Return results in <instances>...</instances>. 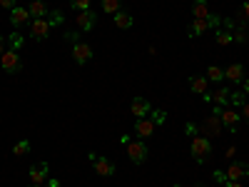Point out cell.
<instances>
[{
	"label": "cell",
	"instance_id": "31",
	"mask_svg": "<svg viewBox=\"0 0 249 187\" xmlns=\"http://www.w3.org/2000/svg\"><path fill=\"white\" fill-rule=\"evenodd\" d=\"M62 40L70 43V45H75V43H80V33L77 30H68V33H62Z\"/></svg>",
	"mask_w": 249,
	"mask_h": 187
},
{
	"label": "cell",
	"instance_id": "1",
	"mask_svg": "<svg viewBox=\"0 0 249 187\" xmlns=\"http://www.w3.org/2000/svg\"><path fill=\"white\" fill-rule=\"evenodd\" d=\"M190 152H192L197 165H204L207 160L212 157V140L204 137V135H195L192 142H190Z\"/></svg>",
	"mask_w": 249,
	"mask_h": 187
},
{
	"label": "cell",
	"instance_id": "3",
	"mask_svg": "<svg viewBox=\"0 0 249 187\" xmlns=\"http://www.w3.org/2000/svg\"><path fill=\"white\" fill-rule=\"evenodd\" d=\"M199 135H204V137H219L222 132H224V125H222V120H219V115H207L199 125Z\"/></svg>",
	"mask_w": 249,
	"mask_h": 187
},
{
	"label": "cell",
	"instance_id": "40",
	"mask_svg": "<svg viewBox=\"0 0 249 187\" xmlns=\"http://www.w3.org/2000/svg\"><path fill=\"white\" fill-rule=\"evenodd\" d=\"M3 53H5V35L0 33V55H3Z\"/></svg>",
	"mask_w": 249,
	"mask_h": 187
},
{
	"label": "cell",
	"instance_id": "44",
	"mask_svg": "<svg viewBox=\"0 0 249 187\" xmlns=\"http://www.w3.org/2000/svg\"><path fill=\"white\" fill-rule=\"evenodd\" d=\"M192 187H204V185H192Z\"/></svg>",
	"mask_w": 249,
	"mask_h": 187
},
{
	"label": "cell",
	"instance_id": "28",
	"mask_svg": "<svg viewBox=\"0 0 249 187\" xmlns=\"http://www.w3.org/2000/svg\"><path fill=\"white\" fill-rule=\"evenodd\" d=\"M62 20H65L62 10H50V15H48V23H50V28H60V25H62Z\"/></svg>",
	"mask_w": 249,
	"mask_h": 187
},
{
	"label": "cell",
	"instance_id": "18",
	"mask_svg": "<svg viewBox=\"0 0 249 187\" xmlns=\"http://www.w3.org/2000/svg\"><path fill=\"white\" fill-rule=\"evenodd\" d=\"M224 77L230 82H242L244 80V65H242V62H232V65L224 70Z\"/></svg>",
	"mask_w": 249,
	"mask_h": 187
},
{
	"label": "cell",
	"instance_id": "26",
	"mask_svg": "<svg viewBox=\"0 0 249 187\" xmlns=\"http://www.w3.org/2000/svg\"><path fill=\"white\" fill-rule=\"evenodd\" d=\"M100 5H102V10H105L107 15H115L122 8V0H100Z\"/></svg>",
	"mask_w": 249,
	"mask_h": 187
},
{
	"label": "cell",
	"instance_id": "13",
	"mask_svg": "<svg viewBox=\"0 0 249 187\" xmlns=\"http://www.w3.org/2000/svg\"><path fill=\"white\" fill-rule=\"evenodd\" d=\"M95 25H97V13H95L92 8H90V10H82V13L77 15V28H80V30L88 33V30H92Z\"/></svg>",
	"mask_w": 249,
	"mask_h": 187
},
{
	"label": "cell",
	"instance_id": "41",
	"mask_svg": "<svg viewBox=\"0 0 249 187\" xmlns=\"http://www.w3.org/2000/svg\"><path fill=\"white\" fill-rule=\"evenodd\" d=\"M242 85H244V90H242V93H244V95H249V77H247V80H242Z\"/></svg>",
	"mask_w": 249,
	"mask_h": 187
},
{
	"label": "cell",
	"instance_id": "7",
	"mask_svg": "<svg viewBox=\"0 0 249 187\" xmlns=\"http://www.w3.org/2000/svg\"><path fill=\"white\" fill-rule=\"evenodd\" d=\"M88 157H90V162L95 165V172H97V175H102V177H112V175H115V165H112L110 160L100 157V155H95V152H90Z\"/></svg>",
	"mask_w": 249,
	"mask_h": 187
},
{
	"label": "cell",
	"instance_id": "36",
	"mask_svg": "<svg viewBox=\"0 0 249 187\" xmlns=\"http://www.w3.org/2000/svg\"><path fill=\"white\" fill-rule=\"evenodd\" d=\"M239 115H242V120L249 125V102H244V105L239 108Z\"/></svg>",
	"mask_w": 249,
	"mask_h": 187
},
{
	"label": "cell",
	"instance_id": "21",
	"mask_svg": "<svg viewBox=\"0 0 249 187\" xmlns=\"http://www.w3.org/2000/svg\"><path fill=\"white\" fill-rule=\"evenodd\" d=\"M214 40H217V45H232L234 43V35H232V30L217 28L214 30Z\"/></svg>",
	"mask_w": 249,
	"mask_h": 187
},
{
	"label": "cell",
	"instance_id": "24",
	"mask_svg": "<svg viewBox=\"0 0 249 187\" xmlns=\"http://www.w3.org/2000/svg\"><path fill=\"white\" fill-rule=\"evenodd\" d=\"M192 15H195V18H207V15H210L207 0H195V3H192Z\"/></svg>",
	"mask_w": 249,
	"mask_h": 187
},
{
	"label": "cell",
	"instance_id": "4",
	"mask_svg": "<svg viewBox=\"0 0 249 187\" xmlns=\"http://www.w3.org/2000/svg\"><path fill=\"white\" fill-rule=\"evenodd\" d=\"M28 28H30V37L35 40V43H43V40H48V35H50L48 18H33Z\"/></svg>",
	"mask_w": 249,
	"mask_h": 187
},
{
	"label": "cell",
	"instance_id": "34",
	"mask_svg": "<svg viewBox=\"0 0 249 187\" xmlns=\"http://www.w3.org/2000/svg\"><path fill=\"white\" fill-rule=\"evenodd\" d=\"M239 20L249 25V3H244V5L239 8Z\"/></svg>",
	"mask_w": 249,
	"mask_h": 187
},
{
	"label": "cell",
	"instance_id": "27",
	"mask_svg": "<svg viewBox=\"0 0 249 187\" xmlns=\"http://www.w3.org/2000/svg\"><path fill=\"white\" fill-rule=\"evenodd\" d=\"M28 152H30V142H28V140H20V142L13 145V155H15V157H23V155H28Z\"/></svg>",
	"mask_w": 249,
	"mask_h": 187
},
{
	"label": "cell",
	"instance_id": "22",
	"mask_svg": "<svg viewBox=\"0 0 249 187\" xmlns=\"http://www.w3.org/2000/svg\"><path fill=\"white\" fill-rule=\"evenodd\" d=\"M230 90H227V88H219L217 93H212V102H214V105H219V108H227V105H230Z\"/></svg>",
	"mask_w": 249,
	"mask_h": 187
},
{
	"label": "cell",
	"instance_id": "23",
	"mask_svg": "<svg viewBox=\"0 0 249 187\" xmlns=\"http://www.w3.org/2000/svg\"><path fill=\"white\" fill-rule=\"evenodd\" d=\"M207 80H210V82H222L224 80V70L219 68V65H210V68H207V75H204Z\"/></svg>",
	"mask_w": 249,
	"mask_h": 187
},
{
	"label": "cell",
	"instance_id": "17",
	"mask_svg": "<svg viewBox=\"0 0 249 187\" xmlns=\"http://www.w3.org/2000/svg\"><path fill=\"white\" fill-rule=\"evenodd\" d=\"M207 30H210V25H207V18H195L192 23H190V28H187L190 37H199V35H204Z\"/></svg>",
	"mask_w": 249,
	"mask_h": 187
},
{
	"label": "cell",
	"instance_id": "45",
	"mask_svg": "<svg viewBox=\"0 0 249 187\" xmlns=\"http://www.w3.org/2000/svg\"><path fill=\"white\" fill-rule=\"evenodd\" d=\"M175 187H179V185H175Z\"/></svg>",
	"mask_w": 249,
	"mask_h": 187
},
{
	"label": "cell",
	"instance_id": "6",
	"mask_svg": "<svg viewBox=\"0 0 249 187\" xmlns=\"http://www.w3.org/2000/svg\"><path fill=\"white\" fill-rule=\"evenodd\" d=\"M28 175H30V185H45L50 180V165L48 162H35Z\"/></svg>",
	"mask_w": 249,
	"mask_h": 187
},
{
	"label": "cell",
	"instance_id": "29",
	"mask_svg": "<svg viewBox=\"0 0 249 187\" xmlns=\"http://www.w3.org/2000/svg\"><path fill=\"white\" fill-rule=\"evenodd\" d=\"M147 117H150V120L157 125V128H160V125H164V122H167V112H164V110H155V108H152V112H150Z\"/></svg>",
	"mask_w": 249,
	"mask_h": 187
},
{
	"label": "cell",
	"instance_id": "12",
	"mask_svg": "<svg viewBox=\"0 0 249 187\" xmlns=\"http://www.w3.org/2000/svg\"><path fill=\"white\" fill-rule=\"evenodd\" d=\"M30 13H28V8H23V5H18V8H13L10 10V23H13V28H23V25H30Z\"/></svg>",
	"mask_w": 249,
	"mask_h": 187
},
{
	"label": "cell",
	"instance_id": "38",
	"mask_svg": "<svg viewBox=\"0 0 249 187\" xmlns=\"http://www.w3.org/2000/svg\"><path fill=\"white\" fill-rule=\"evenodd\" d=\"M212 177H214V182H219V185H224V182H227V172H222V170H214V175H212Z\"/></svg>",
	"mask_w": 249,
	"mask_h": 187
},
{
	"label": "cell",
	"instance_id": "35",
	"mask_svg": "<svg viewBox=\"0 0 249 187\" xmlns=\"http://www.w3.org/2000/svg\"><path fill=\"white\" fill-rule=\"evenodd\" d=\"M184 132L190 135V137H195V135H199V128H197L195 122H187V125H184Z\"/></svg>",
	"mask_w": 249,
	"mask_h": 187
},
{
	"label": "cell",
	"instance_id": "2",
	"mask_svg": "<svg viewBox=\"0 0 249 187\" xmlns=\"http://www.w3.org/2000/svg\"><path fill=\"white\" fill-rule=\"evenodd\" d=\"M0 68H3L5 73H10V75H15V73H23L25 70V62H23V57H20V53L18 50H5L3 55H0Z\"/></svg>",
	"mask_w": 249,
	"mask_h": 187
},
{
	"label": "cell",
	"instance_id": "9",
	"mask_svg": "<svg viewBox=\"0 0 249 187\" xmlns=\"http://www.w3.org/2000/svg\"><path fill=\"white\" fill-rule=\"evenodd\" d=\"M155 130H157V125H155L150 117H140V120H135V135H137L140 140L152 137V135H155Z\"/></svg>",
	"mask_w": 249,
	"mask_h": 187
},
{
	"label": "cell",
	"instance_id": "8",
	"mask_svg": "<svg viewBox=\"0 0 249 187\" xmlns=\"http://www.w3.org/2000/svg\"><path fill=\"white\" fill-rule=\"evenodd\" d=\"M219 120H222V125L227 130H230L232 135L237 132V128H239V122H242V115L237 112V110H230V108H224L222 112H219Z\"/></svg>",
	"mask_w": 249,
	"mask_h": 187
},
{
	"label": "cell",
	"instance_id": "37",
	"mask_svg": "<svg viewBox=\"0 0 249 187\" xmlns=\"http://www.w3.org/2000/svg\"><path fill=\"white\" fill-rule=\"evenodd\" d=\"M0 8L13 10V8H18V0H0Z\"/></svg>",
	"mask_w": 249,
	"mask_h": 187
},
{
	"label": "cell",
	"instance_id": "11",
	"mask_svg": "<svg viewBox=\"0 0 249 187\" xmlns=\"http://www.w3.org/2000/svg\"><path fill=\"white\" fill-rule=\"evenodd\" d=\"M130 112L140 120V117H147L152 112V105H150V100H144V97H132L130 102Z\"/></svg>",
	"mask_w": 249,
	"mask_h": 187
},
{
	"label": "cell",
	"instance_id": "30",
	"mask_svg": "<svg viewBox=\"0 0 249 187\" xmlns=\"http://www.w3.org/2000/svg\"><path fill=\"white\" fill-rule=\"evenodd\" d=\"M70 5H72V10L82 13V10H90V5H92V0H70Z\"/></svg>",
	"mask_w": 249,
	"mask_h": 187
},
{
	"label": "cell",
	"instance_id": "43",
	"mask_svg": "<svg viewBox=\"0 0 249 187\" xmlns=\"http://www.w3.org/2000/svg\"><path fill=\"white\" fill-rule=\"evenodd\" d=\"M28 187H45V185H28Z\"/></svg>",
	"mask_w": 249,
	"mask_h": 187
},
{
	"label": "cell",
	"instance_id": "39",
	"mask_svg": "<svg viewBox=\"0 0 249 187\" xmlns=\"http://www.w3.org/2000/svg\"><path fill=\"white\" fill-rule=\"evenodd\" d=\"M222 187H244V185H242V182H237V180H227Z\"/></svg>",
	"mask_w": 249,
	"mask_h": 187
},
{
	"label": "cell",
	"instance_id": "10",
	"mask_svg": "<svg viewBox=\"0 0 249 187\" xmlns=\"http://www.w3.org/2000/svg\"><path fill=\"white\" fill-rule=\"evenodd\" d=\"M72 60L77 62V65H85V62H90L92 60V48L88 45V43H75L72 45Z\"/></svg>",
	"mask_w": 249,
	"mask_h": 187
},
{
	"label": "cell",
	"instance_id": "15",
	"mask_svg": "<svg viewBox=\"0 0 249 187\" xmlns=\"http://www.w3.org/2000/svg\"><path fill=\"white\" fill-rule=\"evenodd\" d=\"M232 35H234V43H239V45H244V43H249V28H247V23H237L234 20V25H232Z\"/></svg>",
	"mask_w": 249,
	"mask_h": 187
},
{
	"label": "cell",
	"instance_id": "42",
	"mask_svg": "<svg viewBox=\"0 0 249 187\" xmlns=\"http://www.w3.org/2000/svg\"><path fill=\"white\" fill-rule=\"evenodd\" d=\"M48 187H60V182L57 180H48Z\"/></svg>",
	"mask_w": 249,
	"mask_h": 187
},
{
	"label": "cell",
	"instance_id": "16",
	"mask_svg": "<svg viewBox=\"0 0 249 187\" xmlns=\"http://www.w3.org/2000/svg\"><path fill=\"white\" fill-rule=\"evenodd\" d=\"M207 88H210V80H207L204 75H190V90H192V93L204 95Z\"/></svg>",
	"mask_w": 249,
	"mask_h": 187
},
{
	"label": "cell",
	"instance_id": "5",
	"mask_svg": "<svg viewBox=\"0 0 249 187\" xmlns=\"http://www.w3.org/2000/svg\"><path fill=\"white\" fill-rule=\"evenodd\" d=\"M124 148H127V155H130V160H132L135 165H142L144 160H147V155H150L144 140H130L127 145H124Z\"/></svg>",
	"mask_w": 249,
	"mask_h": 187
},
{
	"label": "cell",
	"instance_id": "25",
	"mask_svg": "<svg viewBox=\"0 0 249 187\" xmlns=\"http://www.w3.org/2000/svg\"><path fill=\"white\" fill-rule=\"evenodd\" d=\"M8 45H10V50H18V53H20V48L25 45V35H20V33H10V35H8Z\"/></svg>",
	"mask_w": 249,
	"mask_h": 187
},
{
	"label": "cell",
	"instance_id": "14",
	"mask_svg": "<svg viewBox=\"0 0 249 187\" xmlns=\"http://www.w3.org/2000/svg\"><path fill=\"white\" fill-rule=\"evenodd\" d=\"M249 175V162H232L230 170H227V180H237L242 182Z\"/></svg>",
	"mask_w": 249,
	"mask_h": 187
},
{
	"label": "cell",
	"instance_id": "33",
	"mask_svg": "<svg viewBox=\"0 0 249 187\" xmlns=\"http://www.w3.org/2000/svg\"><path fill=\"white\" fill-rule=\"evenodd\" d=\"M207 25H210V28H214V30H217V28H222V18L210 13V15H207Z\"/></svg>",
	"mask_w": 249,
	"mask_h": 187
},
{
	"label": "cell",
	"instance_id": "20",
	"mask_svg": "<svg viewBox=\"0 0 249 187\" xmlns=\"http://www.w3.org/2000/svg\"><path fill=\"white\" fill-rule=\"evenodd\" d=\"M28 13H30V18H48L50 15V10L45 8L43 0H33V3L28 5Z\"/></svg>",
	"mask_w": 249,
	"mask_h": 187
},
{
	"label": "cell",
	"instance_id": "19",
	"mask_svg": "<svg viewBox=\"0 0 249 187\" xmlns=\"http://www.w3.org/2000/svg\"><path fill=\"white\" fill-rule=\"evenodd\" d=\"M112 20H115V25H117L120 30H127V28L135 25V18H132L130 13H124V10H117V13L112 15Z\"/></svg>",
	"mask_w": 249,
	"mask_h": 187
},
{
	"label": "cell",
	"instance_id": "32",
	"mask_svg": "<svg viewBox=\"0 0 249 187\" xmlns=\"http://www.w3.org/2000/svg\"><path fill=\"white\" fill-rule=\"evenodd\" d=\"M244 97H247L244 93H232V95H230V102H232V105H234V108H242V105H244V102H247Z\"/></svg>",
	"mask_w": 249,
	"mask_h": 187
}]
</instances>
